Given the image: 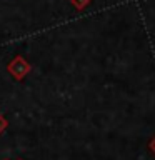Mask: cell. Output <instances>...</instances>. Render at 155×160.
<instances>
[]
</instances>
